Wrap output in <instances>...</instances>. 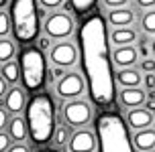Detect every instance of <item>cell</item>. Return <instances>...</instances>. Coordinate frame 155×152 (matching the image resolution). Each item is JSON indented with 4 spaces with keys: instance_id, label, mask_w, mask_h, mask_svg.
<instances>
[{
    "instance_id": "6da1fadb",
    "label": "cell",
    "mask_w": 155,
    "mask_h": 152,
    "mask_svg": "<svg viewBox=\"0 0 155 152\" xmlns=\"http://www.w3.org/2000/svg\"><path fill=\"white\" fill-rule=\"evenodd\" d=\"M80 53L90 99L98 107H112L116 99V75L112 73L108 29L102 14L94 12L80 26Z\"/></svg>"
},
{
    "instance_id": "7a4b0ae2",
    "label": "cell",
    "mask_w": 155,
    "mask_h": 152,
    "mask_svg": "<svg viewBox=\"0 0 155 152\" xmlns=\"http://www.w3.org/2000/svg\"><path fill=\"white\" fill-rule=\"evenodd\" d=\"M29 136L35 144H47L55 134V106L51 95L35 93L25 107Z\"/></svg>"
},
{
    "instance_id": "3957f363",
    "label": "cell",
    "mask_w": 155,
    "mask_h": 152,
    "mask_svg": "<svg viewBox=\"0 0 155 152\" xmlns=\"http://www.w3.org/2000/svg\"><path fill=\"white\" fill-rule=\"evenodd\" d=\"M96 134L100 152H135V144L129 136L127 124L114 112H104L98 116Z\"/></svg>"
},
{
    "instance_id": "277c9868",
    "label": "cell",
    "mask_w": 155,
    "mask_h": 152,
    "mask_svg": "<svg viewBox=\"0 0 155 152\" xmlns=\"http://www.w3.org/2000/svg\"><path fill=\"white\" fill-rule=\"evenodd\" d=\"M10 20L12 33L18 43H31L39 35V10L35 0H12L10 4Z\"/></svg>"
},
{
    "instance_id": "5b68a950",
    "label": "cell",
    "mask_w": 155,
    "mask_h": 152,
    "mask_svg": "<svg viewBox=\"0 0 155 152\" xmlns=\"http://www.w3.org/2000/svg\"><path fill=\"white\" fill-rule=\"evenodd\" d=\"M18 67H21V79H23L25 89L29 91H39L45 83V57L41 53V49L33 45L23 47V51L18 55Z\"/></svg>"
},
{
    "instance_id": "8992f818",
    "label": "cell",
    "mask_w": 155,
    "mask_h": 152,
    "mask_svg": "<svg viewBox=\"0 0 155 152\" xmlns=\"http://www.w3.org/2000/svg\"><path fill=\"white\" fill-rule=\"evenodd\" d=\"M63 120L68 122V126H71V128H84L86 124H90V120H92V107H90L88 101L74 98L63 106Z\"/></svg>"
},
{
    "instance_id": "52a82bcc",
    "label": "cell",
    "mask_w": 155,
    "mask_h": 152,
    "mask_svg": "<svg viewBox=\"0 0 155 152\" xmlns=\"http://www.w3.org/2000/svg\"><path fill=\"white\" fill-rule=\"evenodd\" d=\"M45 33L49 35V39L65 41L74 33V18L68 12H53L45 20Z\"/></svg>"
},
{
    "instance_id": "ba28073f",
    "label": "cell",
    "mask_w": 155,
    "mask_h": 152,
    "mask_svg": "<svg viewBox=\"0 0 155 152\" xmlns=\"http://www.w3.org/2000/svg\"><path fill=\"white\" fill-rule=\"evenodd\" d=\"M86 87V81L84 77L80 75L78 71H70V73H63L57 83H55V91L57 95L63 99H74V98H80L82 91Z\"/></svg>"
},
{
    "instance_id": "9c48e42d",
    "label": "cell",
    "mask_w": 155,
    "mask_h": 152,
    "mask_svg": "<svg viewBox=\"0 0 155 152\" xmlns=\"http://www.w3.org/2000/svg\"><path fill=\"white\" fill-rule=\"evenodd\" d=\"M49 59L55 67H74L78 61V49L71 41H61V43H55L49 51Z\"/></svg>"
},
{
    "instance_id": "30bf717a",
    "label": "cell",
    "mask_w": 155,
    "mask_h": 152,
    "mask_svg": "<svg viewBox=\"0 0 155 152\" xmlns=\"http://www.w3.org/2000/svg\"><path fill=\"white\" fill-rule=\"evenodd\" d=\"M98 148V138H94L90 130H78L76 134H71L68 142L70 152H94Z\"/></svg>"
},
{
    "instance_id": "8fae6325",
    "label": "cell",
    "mask_w": 155,
    "mask_h": 152,
    "mask_svg": "<svg viewBox=\"0 0 155 152\" xmlns=\"http://www.w3.org/2000/svg\"><path fill=\"white\" fill-rule=\"evenodd\" d=\"M4 107L8 110V114H21L27 107V95L21 87H12L6 91L4 95Z\"/></svg>"
},
{
    "instance_id": "7c38bea8",
    "label": "cell",
    "mask_w": 155,
    "mask_h": 152,
    "mask_svg": "<svg viewBox=\"0 0 155 152\" xmlns=\"http://www.w3.org/2000/svg\"><path fill=\"white\" fill-rule=\"evenodd\" d=\"M127 122H129L131 128L143 130L153 124V114L149 110H143V107H131V112L127 114Z\"/></svg>"
},
{
    "instance_id": "4fadbf2b",
    "label": "cell",
    "mask_w": 155,
    "mask_h": 152,
    "mask_svg": "<svg viewBox=\"0 0 155 152\" xmlns=\"http://www.w3.org/2000/svg\"><path fill=\"white\" fill-rule=\"evenodd\" d=\"M133 144H135V148L141 150V152L155 150V130H149V128L137 130V134H135V138H133Z\"/></svg>"
},
{
    "instance_id": "5bb4252c",
    "label": "cell",
    "mask_w": 155,
    "mask_h": 152,
    "mask_svg": "<svg viewBox=\"0 0 155 152\" xmlns=\"http://www.w3.org/2000/svg\"><path fill=\"white\" fill-rule=\"evenodd\" d=\"M133 20H135V12L127 6L112 8L110 14H108V23L112 24V26H131Z\"/></svg>"
},
{
    "instance_id": "9a60e30c",
    "label": "cell",
    "mask_w": 155,
    "mask_h": 152,
    "mask_svg": "<svg viewBox=\"0 0 155 152\" xmlns=\"http://www.w3.org/2000/svg\"><path fill=\"white\" fill-rule=\"evenodd\" d=\"M112 59L118 67H133L137 63V51L131 45H123L112 53Z\"/></svg>"
},
{
    "instance_id": "2e32d148",
    "label": "cell",
    "mask_w": 155,
    "mask_h": 152,
    "mask_svg": "<svg viewBox=\"0 0 155 152\" xmlns=\"http://www.w3.org/2000/svg\"><path fill=\"white\" fill-rule=\"evenodd\" d=\"M120 101L127 107H139L145 101V91L141 87H123L120 91Z\"/></svg>"
},
{
    "instance_id": "e0dca14e",
    "label": "cell",
    "mask_w": 155,
    "mask_h": 152,
    "mask_svg": "<svg viewBox=\"0 0 155 152\" xmlns=\"http://www.w3.org/2000/svg\"><path fill=\"white\" fill-rule=\"evenodd\" d=\"M143 77L137 69L131 67H120V71L116 73V83H120L123 87H139Z\"/></svg>"
},
{
    "instance_id": "ac0fdd59",
    "label": "cell",
    "mask_w": 155,
    "mask_h": 152,
    "mask_svg": "<svg viewBox=\"0 0 155 152\" xmlns=\"http://www.w3.org/2000/svg\"><path fill=\"white\" fill-rule=\"evenodd\" d=\"M110 39H112V43L118 45V47L131 45V43L137 41V33H135V29H131V26H116V29L110 33Z\"/></svg>"
},
{
    "instance_id": "d6986e66",
    "label": "cell",
    "mask_w": 155,
    "mask_h": 152,
    "mask_svg": "<svg viewBox=\"0 0 155 152\" xmlns=\"http://www.w3.org/2000/svg\"><path fill=\"white\" fill-rule=\"evenodd\" d=\"M8 134L12 140L16 142H23L27 134H29V126H27V120L23 118H12V120L8 122Z\"/></svg>"
},
{
    "instance_id": "ffe728a7",
    "label": "cell",
    "mask_w": 155,
    "mask_h": 152,
    "mask_svg": "<svg viewBox=\"0 0 155 152\" xmlns=\"http://www.w3.org/2000/svg\"><path fill=\"white\" fill-rule=\"evenodd\" d=\"M0 73H2V77H4V79H6L10 85H15L16 81L21 79V67H18V63H15L12 59L6 61V63H2Z\"/></svg>"
},
{
    "instance_id": "44dd1931",
    "label": "cell",
    "mask_w": 155,
    "mask_h": 152,
    "mask_svg": "<svg viewBox=\"0 0 155 152\" xmlns=\"http://www.w3.org/2000/svg\"><path fill=\"white\" fill-rule=\"evenodd\" d=\"M15 53H16L15 43H12L10 39H6V37H0V63L10 61L12 57H15Z\"/></svg>"
},
{
    "instance_id": "7402d4cb",
    "label": "cell",
    "mask_w": 155,
    "mask_h": 152,
    "mask_svg": "<svg viewBox=\"0 0 155 152\" xmlns=\"http://www.w3.org/2000/svg\"><path fill=\"white\" fill-rule=\"evenodd\" d=\"M141 26H143L145 33L155 35V10H147V12L143 14V18H141Z\"/></svg>"
},
{
    "instance_id": "603a6c76",
    "label": "cell",
    "mask_w": 155,
    "mask_h": 152,
    "mask_svg": "<svg viewBox=\"0 0 155 152\" xmlns=\"http://www.w3.org/2000/svg\"><path fill=\"white\" fill-rule=\"evenodd\" d=\"M70 2H71V6H74V10H76L78 14H86L96 4V0H70Z\"/></svg>"
},
{
    "instance_id": "cb8c5ba5",
    "label": "cell",
    "mask_w": 155,
    "mask_h": 152,
    "mask_svg": "<svg viewBox=\"0 0 155 152\" xmlns=\"http://www.w3.org/2000/svg\"><path fill=\"white\" fill-rule=\"evenodd\" d=\"M10 30V14L0 10V37H6Z\"/></svg>"
},
{
    "instance_id": "d4e9b609",
    "label": "cell",
    "mask_w": 155,
    "mask_h": 152,
    "mask_svg": "<svg viewBox=\"0 0 155 152\" xmlns=\"http://www.w3.org/2000/svg\"><path fill=\"white\" fill-rule=\"evenodd\" d=\"M10 146H12V138H10V134L0 132V152H6Z\"/></svg>"
},
{
    "instance_id": "484cf974",
    "label": "cell",
    "mask_w": 155,
    "mask_h": 152,
    "mask_svg": "<svg viewBox=\"0 0 155 152\" xmlns=\"http://www.w3.org/2000/svg\"><path fill=\"white\" fill-rule=\"evenodd\" d=\"M55 142H57V144H65V142H70V140H68V130H65V128H57V130H55Z\"/></svg>"
},
{
    "instance_id": "4316f807",
    "label": "cell",
    "mask_w": 155,
    "mask_h": 152,
    "mask_svg": "<svg viewBox=\"0 0 155 152\" xmlns=\"http://www.w3.org/2000/svg\"><path fill=\"white\" fill-rule=\"evenodd\" d=\"M39 4L43 8H49V10H53V8H59L63 4V0H39Z\"/></svg>"
},
{
    "instance_id": "83f0119b",
    "label": "cell",
    "mask_w": 155,
    "mask_h": 152,
    "mask_svg": "<svg viewBox=\"0 0 155 152\" xmlns=\"http://www.w3.org/2000/svg\"><path fill=\"white\" fill-rule=\"evenodd\" d=\"M141 71H145V73H153V71H155V59H143V61H141Z\"/></svg>"
},
{
    "instance_id": "f1b7e54d",
    "label": "cell",
    "mask_w": 155,
    "mask_h": 152,
    "mask_svg": "<svg viewBox=\"0 0 155 152\" xmlns=\"http://www.w3.org/2000/svg\"><path fill=\"white\" fill-rule=\"evenodd\" d=\"M8 122H10V118H8V110L6 107H0V132L8 126Z\"/></svg>"
},
{
    "instance_id": "f546056e",
    "label": "cell",
    "mask_w": 155,
    "mask_h": 152,
    "mask_svg": "<svg viewBox=\"0 0 155 152\" xmlns=\"http://www.w3.org/2000/svg\"><path fill=\"white\" fill-rule=\"evenodd\" d=\"M129 0H104V4L108 8H120V6H127Z\"/></svg>"
},
{
    "instance_id": "4dcf8cb0",
    "label": "cell",
    "mask_w": 155,
    "mask_h": 152,
    "mask_svg": "<svg viewBox=\"0 0 155 152\" xmlns=\"http://www.w3.org/2000/svg\"><path fill=\"white\" fill-rule=\"evenodd\" d=\"M6 152H29V148H27V146H25L23 142H18V144H12Z\"/></svg>"
},
{
    "instance_id": "1f68e13d",
    "label": "cell",
    "mask_w": 155,
    "mask_h": 152,
    "mask_svg": "<svg viewBox=\"0 0 155 152\" xmlns=\"http://www.w3.org/2000/svg\"><path fill=\"white\" fill-rule=\"evenodd\" d=\"M6 85H8V81L2 77V73H0V98H4V95H6V91H8Z\"/></svg>"
},
{
    "instance_id": "d6a6232c",
    "label": "cell",
    "mask_w": 155,
    "mask_h": 152,
    "mask_svg": "<svg viewBox=\"0 0 155 152\" xmlns=\"http://www.w3.org/2000/svg\"><path fill=\"white\" fill-rule=\"evenodd\" d=\"M143 81H145V85H147V89H153V87H155V75H153V73L145 75V79H143Z\"/></svg>"
},
{
    "instance_id": "836d02e7",
    "label": "cell",
    "mask_w": 155,
    "mask_h": 152,
    "mask_svg": "<svg viewBox=\"0 0 155 152\" xmlns=\"http://www.w3.org/2000/svg\"><path fill=\"white\" fill-rule=\"evenodd\" d=\"M137 4L141 8H153L155 6V0H137Z\"/></svg>"
},
{
    "instance_id": "e575fe53",
    "label": "cell",
    "mask_w": 155,
    "mask_h": 152,
    "mask_svg": "<svg viewBox=\"0 0 155 152\" xmlns=\"http://www.w3.org/2000/svg\"><path fill=\"white\" fill-rule=\"evenodd\" d=\"M49 43H51V41H49V39H41V49H47V47H49Z\"/></svg>"
},
{
    "instance_id": "d590c367",
    "label": "cell",
    "mask_w": 155,
    "mask_h": 152,
    "mask_svg": "<svg viewBox=\"0 0 155 152\" xmlns=\"http://www.w3.org/2000/svg\"><path fill=\"white\" fill-rule=\"evenodd\" d=\"M147 110H149V112H155V99H149V104H147Z\"/></svg>"
},
{
    "instance_id": "8d00e7d4",
    "label": "cell",
    "mask_w": 155,
    "mask_h": 152,
    "mask_svg": "<svg viewBox=\"0 0 155 152\" xmlns=\"http://www.w3.org/2000/svg\"><path fill=\"white\" fill-rule=\"evenodd\" d=\"M39 152H57V150H53V148H43V150H39Z\"/></svg>"
},
{
    "instance_id": "74e56055",
    "label": "cell",
    "mask_w": 155,
    "mask_h": 152,
    "mask_svg": "<svg viewBox=\"0 0 155 152\" xmlns=\"http://www.w3.org/2000/svg\"><path fill=\"white\" fill-rule=\"evenodd\" d=\"M6 4H8V0H0V8H2V6H6Z\"/></svg>"
},
{
    "instance_id": "f35d334b",
    "label": "cell",
    "mask_w": 155,
    "mask_h": 152,
    "mask_svg": "<svg viewBox=\"0 0 155 152\" xmlns=\"http://www.w3.org/2000/svg\"><path fill=\"white\" fill-rule=\"evenodd\" d=\"M151 51H153V55H155V41L151 43Z\"/></svg>"
}]
</instances>
